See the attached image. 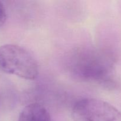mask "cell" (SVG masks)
I'll list each match as a JSON object with an SVG mask.
<instances>
[{"instance_id":"5","label":"cell","mask_w":121,"mask_h":121,"mask_svg":"<svg viewBox=\"0 0 121 121\" xmlns=\"http://www.w3.org/2000/svg\"><path fill=\"white\" fill-rule=\"evenodd\" d=\"M7 20L5 8L2 2L0 1V27L3 26Z\"/></svg>"},{"instance_id":"2","label":"cell","mask_w":121,"mask_h":121,"mask_svg":"<svg viewBox=\"0 0 121 121\" xmlns=\"http://www.w3.org/2000/svg\"><path fill=\"white\" fill-rule=\"evenodd\" d=\"M0 69L27 80H34L39 74L35 58L24 48L15 44L0 47Z\"/></svg>"},{"instance_id":"3","label":"cell","mask_w":121,"mask_h":121,"mask_svg":"<svg viewBox=\"0 0 121 121\" xmlns=\"http://www.w3.org/2000/svg\"><path fill=\"white\" fill-rule=\"evenodd\" d=\"M74 121H121V113L104 100L85 98L77 102L72 109Z\"/></svg>"},{"instance_id":"1","label":"cell","mask_w":121,"mask_h":121,"mask_svg":"<svg viewBox=\"0 0 121 121\" xmlns=\"http://www.w3.org/2000/svg\"><path fill=\"white\" fill-rule=\"evenodd\" d=\"M68 67L71 74L83 81L111 83L113 79V59L95 48H82L75 51L69 61Z\"/></svg>"},{"instance_id":"4","label":"cell","mask_w":121,"mask_h":121,"mask_svg":"<svg viewBox=\"0 0 121 121\" xmlns=\"http://www.w3.org/2000/svg\"><path fill=\"white\" fill-rule=\"evenodd\" d=\"M18 121H52L47 109L39 103H32L24 108Z\"/></svg>"}]
</instances>
